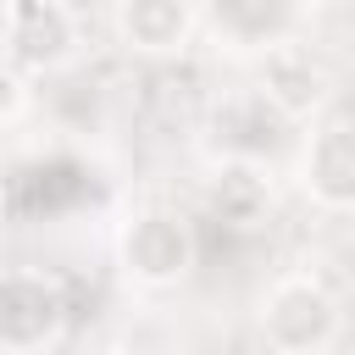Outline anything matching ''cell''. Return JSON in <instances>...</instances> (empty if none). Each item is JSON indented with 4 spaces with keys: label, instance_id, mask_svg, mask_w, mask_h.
<instances>
[{
    "label": "cell",
    "instance_id": "6da1fadb",
    "mask_svg": "<svg viewBox=\"0 0 355 355\" xmlns=\"http://www.w3.org/2000/svg\"><path fill=\"white\" fill-rule=\"evenodd\" d=\"M255 327H261L272 355H327L338 327H344V311H338V294L322 277L288 272L261 294Z\"/></svg>",
    "mask_w": 355,
    "mask_h": 355
},
{
    "label": "cell",
    "instance_id": "7a4b0ae2",
    "mask_svg": "<svg viewBox=\"0 0 355 355\" xmlns=\"http://www.w3.org/2000/svg\"><path fill=\"white\" fill-rule=\"evenodd\" d=\"M122 272L144 288H178L194 266V233L178 211H139L122 227Z\"/></svg>",
    "mask_w": 355,
    "mask_h": 355
},
{
    "label": "cell",
    "instance_id": "3957f363",
    "mask_svg": "<svg viewBox=\"0 0 355 355\" xmlns=\"http://www.w3.org/2000/svg\"><path fill=\"white\" fill-rule=\"evenodd\" d=\"M61 322H67V305L44 272H0V349L39 355L55 344Z\"/></svg>",
    "mask_w": 355,
    "mask_h": 355
},
{
    "label": "cell",
    "instance_id": "277c9868",
    "mask_svg": "<svg viewBox=\"0 0 355 355\" xmlns=\"http://www.w3.org/2000/svg\"><path fill=\"white\" fill-rule=\"evenodd\" d=\"M300 189L322 211H355V116H333L305 133Z\"/></svg>",
    "mask_w": 355,
    "mask_h": 355
},
{
    "label": "cell",
    "instance_id": "5b68a950",
    "mask_svg": "<svg viewBox=\"0 0 355 355\" xmlns=\"http://www.w3.org/2000/svg\"><path fill=\"white\" fill-rule=\"evenodd\" d=\"M255 94H261L283 122H305V116H316V111L327 105V72H322V61H316L305 44L283 39V44H272V50H261Z\"/></svg>",
    "mask_w": 355,
    "mask_h": 355
},
{
    "label": "cell",
    "instance_id": "8992f818",
    "mask_svg": "<svg viewBox=\"0 0 355 355\" xmlns=\"http://www.w3.org/2000/svg\"><path fill=\"white\" fill-rule=\"evenodd\" d=\"M200 28L194 0H116V39L133 55H183Z\"/></svg>",
    "mask_w": 355,
    "mask_h": 355
},
{
    "label": "cell",
    "instance_id": "52a82bcc",
    "mask_svg": "<svg viewBox=\"0 0 355 355\" xmlns=\"http://www.w3.org/2000/svg\"><path fill=\"white\" fill-rule=\"evenodd\" d=\"M78 44V22L61 0H17L11 11V55L22 72H55Z\"/></svg>",
    "mask_w": 355,
    "mask_h": 355
},
{
    "label": "cell",
    "instance_id": "ba28073f",
    "mask_svg": "<svg viewBox=\"0 0 355 355\" xmlns=\"http://www.w3.org/2000/svg\"><path fill=\"white\" fill-rule=\"evenodd\" d=\"M300 0H211V33L227 50H272L294 39Z\"/></svg>",
    "mask_w": 355,
    "mask_h": 355
},
{
    "label": "cell",
    "instance_id": "9c48e42d",
    "mask_svg": "<svg viewBox=\"0 0 355 355\" xmlns=\"http://www.w3.org/2000/svg\"><path fill=\"white\" fill-rule=\"evenodd\" d=\"M283 128H288V122H283L255 89H239L233 100H222V105L211 111V133H216V144H222V161H261V155H272V144H277Z\"/></svg>",
    "mask_w": 355,
    "mask_h": 355
},
{
    "label": "cell",
    "instance_id": "30bf717a",
    "mask_svg": "<svg viewBox=\"0 0 355 355\" xmlns=\"http://www.w3.org/2000/svg\"><path fill=\"white\" fill-rule=\"evenodd\" d=\"M205 200H211V211H216L222 222L250 227V222H261V216L272 211V183H266L261 161H222Z\"/></svg>",
    "mask_w": 355,
    "mask_h": 355
},
{
    "label": "cell",
    "instance_id": "8fae6325",
    "mask_svg": "<svg viewBox=\"0 0 355 355\" xmlns=\"http://www.w3.org/2000/svg\"><path fill=\"white\" fill-rule=\"evenodd\" d=\"M28 105H33V89H28L22 67H17V61H0V128L22 122V116H28Z\"/></svg>",
    "mask_w": 355,
    "mask_h": 355
},
{
    "label": "cell",
    "instance_id": "7c38bea8",
    "mask_svg": "<svg viewBox=\"0 0 355 355\" xmlns=\"http://www.w3.org/2000/svg\"><path fill=\"white\" fill-rule=\"evenodd\" d=\"M11 11H17V0H0V61L11 55Z\"/></svg>",
    "mask_w": 355,
    "mask_h": 355
},
{
    "label": "cell",
    "instance_id": "4fadbf2b",
    "mask_svg": "<svg viewBox=\"0 0 355 355\" xmlns=\"http://www.w3.org/2000/svg\"><path fill=\"white\" fill-rule=\"evenodd\" d=\"M150 355H172V349H150Z\"/></svg>",
    "mask_w": 355,
    "mask_h": 355
}]
</instances>
